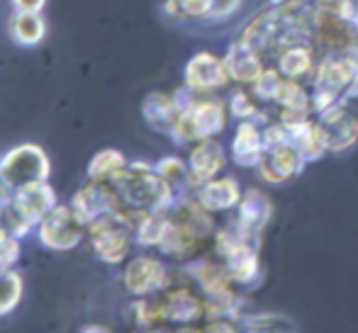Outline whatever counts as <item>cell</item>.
<instances>
[{
	"instance_id": "cell-1",
	"label": "cell",
	"mask_w": 358,
	"mask_h": 333,
	"mask_svg": "<svg viewBox=\"0 0 358 333\" xmlns=\"http://www.w3.org/2000/svg\"><path fill=\"white\" fill-rule=\"evenodd\" d=\"M217 229V214L205 209L195 195L176 198L173 205L166 209L164 236L156 246V253L164 256L169 263L185 265L213 251Z\"/></svg>"
},
{
	"instance_id": "cell-2",
	"label": "cell",
	"mask_w": 358,
	"mask_h": 333,
	"mask_svg": "<svg viewBox=\"0 0 358 333\" xmlns=\"http://www.w3.org/2000/svg\"><path fill=\"white\" fill-rule=\"evenodd\" d=\"M310 8L312 5L300 10H283L268 3L236 32V37L264 54L266 61L273 66L275 57L283 49L310 42Z\"/></svg>"
},
{
	"instance_id": "cell-3",
	"label": "cell",
	"mask_w": 358,
	"mask_h": 333,
	"mask_svg": "<svg viewBox=\"0 0 358 333\" xmlns=\"http://www.w3.org/2000/svg\"><path fill=\"white\" fill-rule=\"evenodd\" d=\"M310 42L320 57L358 54V10L354 0H315L310 8Z\"/></svg>"
},
{
	"instance_id": "cell-4",
	"label": "cell",
	"mask_w": 358,
	"mask_h": 333,
	"mask_svg": "<svg viewBox=\"0 0 358 333\" xmlns=\"http://www.w3.org/2000/svg\"><path fill=\"white\" fill-rule=\"evenodd\" d=\"M108 183L115 188L122 209L127 212H166L176 200L171 185L156 170V163L146 161H129Z\"/></svg>"
},
{
	"instance_id": "cell-5",
	"label": "cell",
	"mask_w": 358,
	"mask_h": 333,
	"mask_svg": "<svg viewBox=\"0 0 358 333\" xmlns=\"http://www.w3.org/2000/svg\"><path fill=\"white\" fill-rule=\"evenodd\" d=\"M310 90L315 114L324 112L334 105L358 100V54L320 57L310 78Z\"/></svg>"
},
{
	"instance_id": "cell-6",
	"label": "cell",
	"mask_w": 358,
	"mask_h": 333,
	"mask_svg": "<svg viewBox=\"0 0 358 333\" xmlns=\"http://www.w3.org/2000/svg\"><path fill=\"white\" fill-rule=\"evenodd\" d=\"M229 105L220 95H195L176 119L169 139L176 146H193L203 139H220L229 124Z\"/></svg>"
},
{
	"instance_id": "cell-7",
	"label": "cell",
	"mask_w": 358,
	"mask_h": 333,
	"mask_svg": "<svg viewBox=\"0 0 358 333\" xmlns=\"http://www.w3.org/2000/svg\"><path fill=\"white\" fill-rule=\"evenodd\" d=\"M213 253L220 256L229 277L241 290H251L264 277V265H261V244L246 241L231 229L229 224H220L213 241Z\"/></svg>"
},
{
	"instance_id": "cell-8",
	"label": "cell",
	"mask_w": 358,
	"mask_h": 333,
	"mask_svg": "<svg viewBox=\"0 0 358 333\" xmlns=\"http://www.w3.org/2000/svg\"><path fill=\"white\" fill-rule=\"evenodd\" d=\"M59 205L57 190L49 185V180H37V183H27L22 188L13 190L10 200L5 205V219L3 224L8 226L13 234L20 239L37 229L39 221Z\"/></svg>"
},
{
	"instance_id": "cell-9",
	"label": "cell",
	"mask_w": 358,
	"mask_h": 333,
	"mask_svg": "<svg viewBox=\"0 0 358 333\" xmlns=\"http://www.w3.org/2000/svg\"><path fill=\"white\" fill-rule=\"evenodd\" d=\"M85 241L93 249L95 258L103 260L105 265H122L129 260L134 246V231L120 214H108L88 224V236Z\"/></svg>"
},
{
	"instance_id": "cell-10",
	"label": "cell",
	"mask_w": 358,
	"mask_h": 333,
	"mask_svg": "<svg viewBox=\"0 0 358 333\" xmlns=\"http://www.w3.org/2000/svg\"><path fill=\"white\" fill-rule=\"evenodd\" d=\"M173 263L161 253H139L124 263L122 287L132 299L137 297H151L164 292L173 280Z\"/></svg>"
},
{
	"instance_id": "cell-11",
	"label": "cell",
	"mask_w": 358,
	"mask_h": 333,
	"mask_svg": "<svg viewBox=\"0 0 358 333\" xmlns=\"http://www.w3.org/2000/svg\"><path fill=\"white\" fill-rule=\"evenodd\" d=\"M88 236V224L83 221V216L69 205L59 202L37 226V239L44 249L59 251V253H66V251L78 249L80 244Z\"/></svg>"
},
{
	"instance_id": "cell-12",
	"label": "cell",
	"mask_w": 358,
	"mask_h": 333,
	"mask_svg": "<svg viewBox=\"0 0 358 333\" xmlns=\"http://www.w3.org/2000/svg\"><path fill=\"white\" fill-rule=\"evenodd\" d=\"M49 175H52L49 156L37 144H20L0 158V180L10 190L37 183V180H49Z\"/></svg>"
},
{
	"instance_id": "cell-13",
	"label": "cell",
	"mask_w": 358,
	"mask_h": 333,
	"mask_svg": "<svg viewBox=\"0 0 358 333\" xmlns=\"http://www.w3.org/2000/svg\"><path fill=\"white\" fill-rule=\"evenodd\" d=\"M183 85L195 95H220L234 88V80L224 57H217L213 52H198L185 64Z\"/></svg>"
},
{
	"instance_id": "cell-14",
	"label": "cell",
	"mask_w": 358,
	"mask_h": 333,
	"mask_svg": "<svg viewBox=\"0 0 358 333\" xmlns=\"http://www.w3.org/2000/svg\"><path fill=\"white\" fill-rule=\"evenodd\" d=\"M273 202L266 193H261L259 188L244 190V198H241L239 207L231 212V216L227 219V224L246 241H254L261 244V236L268 229L271 219H273Z\"/></svg>"
},
{
	"instance_id": "cell-15",
	"label": "cell",
	"mask_w": 358,
	"mask_h": 333,
	"mask_svg": "<svg viewBox=\"0 0 358 333\" xmlns=\"http://www.w3.org/2000/svg\"><path fill=\"white\" fill-rule=\"evenodd\" d=\"M193 98H195V93L185 88V85L171 90V93H164V90L149 93L142 100V117H144L146 127L169 136L176 124V119H178L180 110H183Z\"/></svg>"
},
{
	"instance_id": "cell-16",
	"label": "cell",
	"mask_w": 358,
	"mask_h": 333,
	"mask_svg": "<svg viewBox=\"0 0 358 333\" xmlns=\"http://www.w3.org/2000/svg\"><path fill=\"white\" fill-rule=\"evenodd\" d=\"M305 168H307V158L295 149L292 141H285V144L266 146L264 158L256 165V175H259L261 183L285 185L292 178H297Z\"/></svg>"
},
{
	"instance_id": "cell-17",
	"label": "cell",
	"mask_w": 358,
	"mask_h": 333,
	"mask_svg": "<svg viewBox=\"0 0 358 333\" xmlns=\"http://www.w3.org/2000/svg\"><path fill=\"white\" fill-rule=\"evenodd\" d=\"M322 124L329 154H346L358 144V112L351 103H341L315 114Z\"/></svg>"
},
{
	"instance_id": "cell-18",
	"label": "cell",
	"mask_w": 358,
	"mask_h": 333,
	"mask_svg": "<svg viewBox=\"0 0 358 333\" xmlns=\"http://www.w3.org/2000/svg\"><path fill=\"white\" fill-rule=\"evenodd\" d=\"M71 207L83 216L85 224L108 214H120L122 202H120L115 188L108 180H85L71 198Z\"/></svg>"
},
{
	"instance_id": "cell-19",
	"label": "cell",
	"mask_w": 358,
	"mask_h": 333,
	"mask_svg": "<svg viewBox=\"0 0 358 333\" xmlns=\"http://www.w3.org/2000/svg\"><path fill=\"white\" fill-rule=\"evenodd\" d=\"M244 190L234 175H217L195 188V200L213 214H231L239 207Z\"/></svg>"
},
{
	"instance_id": "cell-20",
	"label": "cell",
	"mask_w": 358,
	"mask_h": 333,
	"mask_svg": "<svg viewBox=\"0 0 358 333\" xmlns=\"http://www.w3.org/2000/svg\"><path fill=\"white\" fill-rule=\"evenodd\" d=\"M266 141H264V127L254 119L236 122L234 134L229 144V158L239 168H256L264 158Z\"/></svg>"
},
{
	"instance_id": "cell-21",
	"label": "cell",
	"mask_w": 358,
	"mask_h": 333,
	"mask_svg": "<svg viewBox=\"0 0 358 333\" xmlns=\"http://www.w3.org/2000/svg\"><path fill=\"white\" fill-rule=\"evenodd\" d=\"M224 61H227V68H229L234 85H251L271 66L264 54L256 52V49L249 47L246 42H241L239 37H234L229 42V47H227V52H224Z\"/></svg>"
},
{
	"instance_id": "cell-22",
	"label": "cell",
	"mask_w": 358,
	"mask_h": 333,
	"mask_svg": "<svg viewBox=\"0 0 358 333\" xmlns=\"http://www.w3.org/2000/svg\"><path fill=\"white\" fill-rule=\"evenodd\" d=\"M188 165L198 185L205 180H213L227 168V149L220 144V139L198 141L188 151Z\"/></svg>"
},
{
	"instance_id": "cell-23",
	"label": "cell",
	"mask_w": 358,
	"mask_h": 333,
	"mask_svg": "<svg viewBox=\"0 0 358 333\" xmlns=\"http://www.w3.org/2000/svg\"><path fill=\"white\" fill-rule=\"evenodd\" d=\"M317 61H320V54L315 52L312 42H300V44H292V47L283 49V52L275 57L273 66L278 68L280 75H285V78L310 83L312 73H315V68H317Z\"/></svg>"
},
{
	"instance_id": "cell-24",
	"label": "cell",
	"mask_w": 358,
	"mask_h": 333,
	"mask_svg": "<svg viewBox=\"0 0 358 333\" xmlns=\"http://www.w3.org/2000/svg\"><path fill=\"white\" fill-rule=\"evenodd\" d=\"M271 110L275 112H312V90L310 83L305 80H295V78H285L280 80L278 90L273 95V103Z\"/></svg>"
},
{
	"instance_id": "cell-25",
	"label": "cell",
	"mask_w": 358,
	"mask_h": 333,
	"mask_svg": "<svg viewBox=\"0 0 358 333\" xmlns=\"http://www.w3.org/2000/svg\"><path fill=\"white\" fill-rule=\"evenodd\" d=\"M8 32L15 44L20 47H37L47 37V22L42 13H22L15 10V15L8 20Z\"/></svg>"
},
{
	"instance_id": "cell-26",
	"label": "cell",
	"mask_w": 358,
	"mask_h": 333,
	"mask_svg": "<svg viewBox=\"0 0 358 333\" xmlns=\"http://www.w3.org/2000/svg\"><path fill=\"white\" fill-rule=\"evenodd\" d=\"M213 8L215 0H164L161 3L166 20L178 24H210Z\"/></svg>"
},
{
	"instance_id": "cell-27",
	"label": "cell",
	"mask_w": 358,
	"mask_h": 333,
	"mask_svg": "<svg viewBox=\"0 0 358 333\" xmlns=\"http://www.w3.org/2000/svg\"><path fill=\"white\" fill-rule=\"evenodd\" d=\"M156 170L164 175V180L171 185L176 198H188L195 195V183L193 173H190L188 158H180V156H164L161 161H156Z\"/></svg>"
},
{
	"instance_id": "cell-28",
	"label": "cell",
	"mask_w": 358,
	"mask_h": 333,
	"mask_svg": "<svg viewBox=\"0 0 358 333\" xmlns=\"http://www.w3.org/2000/svg\"><path fill=\"white\" fill-rule=\"evenodd\" d=\"M227 105H229L231 119H236V122L254 119V122L264 124L266 119H268V108L259 103V98L251 93L249 85H234V88L229 90Z\"/></svg>"
},
{
	"instance_id": "cell-29",
	"label": "cell",
	"mask_w": 358,
	"mask_h": 333,
	"mask_svg": "<svg viewBox=\"0 0 358 333\" xmlns=\"http://www.w3.org/2000/svg\"><path fill=\"white\" fill-rule=\"evenodd\" d=\"M129 163V158L117 149H103L90 158L88 168H85V178L90 180H110L115 173L124 168Z\"/></svg>"
},
{
	"instance_id": "cell-30",
	"label": "cell",
	"mask_w": 358,
	"mask_h": 333,
	"mask_svg": "<svg viewBox=\"0 0 358 333\" xmlns=\"http://www.w3.org/2000/svg\"><path fill=\"white\" fill-rule=\"evenodd\" d=\"M22 295H24L22 275L15 272L13 267L10 270H0V319L10 316L17 309L20 302H22Z\"/></svg>"
},
{
	"instance_id": "cell-31",
	"label": "cell",
	"mask_w": 358,
	"mask_h": 333,
	"mask_svg": "<svg viewBox=\"0 0 358 333\" xmlns=\"http://www.w3.org/2000/svg\"><path fill=\"white\" fill-rule=\"evenodd\" d=\"M244 331H295L297 324L285 314H275V311H249L241 321Z\"/></svg>"
},
{
	"instance_id": "cell-32",
	"label": "cell",
	"mask_w": 358,
	"mask_h": 333,
	"mask_svg": "<svg viewBox=\"0 0 358 333\" xmlns=\"http://www.w3.org/2000/svg\"><path fill=\"white\" fill-rule=\"evenodd\" d=\"M280 80H283V75H280V71L275 66H268L264 71V73L259 75V78L254 80V83L249 85L251 93L259 98L261 105H266V108H271V103H273V95L275 90H278Z\"/></svg>"
},
{
	"instance_id": "cell-33",
	"label": "cell",
	"mask_w": 358,
	"mask_h": 333,
	"mask_svg": "<svg viewBox=\"0 0 358 333\" xmlns=\"http://www.w3.org/2000/svg\"><path fill=\"white\" fill-rule=\"evenodd\" d=\"M22 256L20 236L13 234L5 224H0V270H10Z\"/></svg>"
},
{
	"instance_id": "cell-34",
	"label": "cell",
	"mask_w": 358,
	"mask_h": 333,
	"mask_svg": "<svg viewBox=\"0 0 358 333\" xmlns=\"http://www.w3.org/2000/svg\"><path fill=\"white\" fill-rule=\"evenodd\" d=\"M244 8V0H215L213 8V17H210V24H222L229 22L239 10Z\"/></svg>"
},
{
	"instance_id": "cell-35",
	"label": "cell",
	"mask_w": 358,
	"mask_h": 333,
	"mask_svg": "<svg viewBox=\"0 0 358 333\" xmlns=\"http://www.w3.org/2000/svg\"><path fill=\"white\" fill-rule=\"evenodd\" d=\"M15 10H22V13H42L47 0H13Z\"/></svg>"
},
{
	"instance_id": "cell-36",
	"label": "cell",
	"mask_w": 358,
	"mask_h": 333,
	"mask_svg": "<svg viewBox=\"0 0 358 333\" xmlns=\"http://www.w3.org/2000/svg\"><path fill=\"white\" fill-rule=\"evenodd\" d=\"M268 3L275 5V8H283V10H300V8L312 5L315 0H268Z\"/></svg>"
},
{
	"instance_id": "cell-37",
	"label": "cell",
	"mask_w": 358,
	"mask_h": 333,
	"mask_svg": "<svg viewBox=\"0 0 358 333\" xmlns=\"http://www.w3.org/2000/svg\"><path fill=\"white\" fill-rule=\"evenodd\" d=\"M83 331H110V326H103V324H88V326H83Z\"/></svg>"
},
{
	"instance_id": "cell-38",
	"label": "cell",
	"mask_w": 358,
	"mask_h": 333,
	"mask_svg": "<svg viewBox=\"0 0 358 333\" xmlns=\"http://www.w3.org/2000/svg\"><path fill=\"white\" fill-rule=\"evenodd\" d=\"M354 3H356V10H358V0H354Z\"/></svg>"
}]
</instances>
